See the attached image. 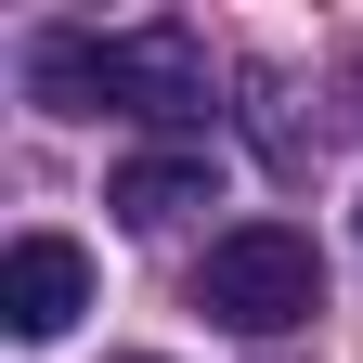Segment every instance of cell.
<instances>
[{
	"label": "cell",
	"mask_w": 363,
	"mask_h": 363,
	"mask_svg": "<svg viewBox=\"0 0 363 363\" xmlns=\"http://www.w3.org/2000/svg\"><path fill=\"white\" fill-rule=\"evenodd\" d=\"M91 311V247L78 234H13L0 247V325L13 337H65Z\"/></svg>",
	"instance_id": "3957f363"
},
{
	"label": "cell",
	"mask_w": 363,
	"mask_h": 363,
	"mask_svg": "<svg viewBox=\"0 0 363 363\" xmlns=\"http://www.w3.org/2000/svg\"><path fill=\"white\" fill-rule=\"evenodd\" d=\"M182 208H208V156H130L117 169V220H143V234H156V220H182Z\"/></svg>",
	"instance_id": "277c9868"
},
{
	"label": "cell",
	"mask_w": 363,
	"mask_h": 363,
	"mask_svg": "<svg viewBox=\"0 0 363 363\" xmlns=\"http://www.w3.org/2000/svg\"><path fill=\"white\" fill-rule=\"evenodd\" d=\"M195 311H220L234 337H286L325 311V259H311L298 220H234L208 259H195Z\"/></svg>",
	"instance_id": "7a4b0ae2"
},
{
	"label": "cell",
	"mask_w": 363,
	"mask_h": 363,
	"mask_svg": "<svg viewBox=\"0 0 363 363\" xmlns=\"http://www.w3.org/2000/svg\"><path fill=\"white\" fill-rule=\"evenodd\" d=\"M26 91L52 117H195L208 104V52L182 26H130V39H78V26H52L26 52Z\"/></svg>",
	"instance_id": "6da1fadb"
}]
</instances>
